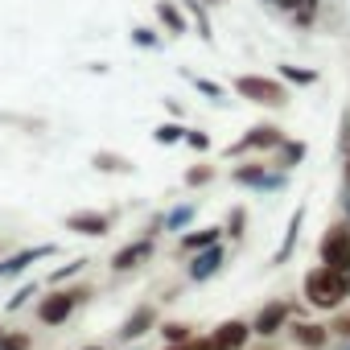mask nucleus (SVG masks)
Returning a JSON list of instances; mask_svg holds the SVG:
<instances>
[{"label": "nucleus", "mask_w": 350, "mask_h": 350, "mask_svg": "<svg viewBox=\"0 0 350 350\" xmlns=\"http://www.w3.org/2000/svg\"><path fill=\"white\" fill-rule=\"evenodd\" d=\"M264 5H268V0H264Z\"/></svg>", "instance_id": "a19ab883"}, {"label": "nucleus", "mask_w": 350, "mask_h": 350, "mask_svg": "<svg viewBox=\"0 0 350 350\" xmlns=\"http://www.w3.org/2000/svg\"><path fill=\"white\" fill-rule=\"evenodd\" d=\"M317 252H321V264H325V268H334V272L346 276V272H350V227H342V223L329 227V231L321 235V247H317Z\"/></svg>", "instance_id": "423d86ee"}, {"label": "nucleus", "mask_w": 350, "mask_h": 350, "mask_svg": "<svg viewBox=\"0 0 350 350\" xmlns=\"http://www.w3.org/2000/svg\"><path fill=\"white\" fill-rule=\"evenodd\" d=\"M33 338L29 334H0V350H29Z\"/></svg>", "instance_id": "7c9ffc66"}, {"label": "nucleus", "mask_w": 350, "mask_h": 350, "mask_svg": "<svg viewBox=\"0 0 350 350\" xmlns=\"http://www.w3.org/2000/svg\"><path fill=\"white\" fill-rule=\"evenodd\" d=\"M288 313H293V305H284V301H272V305H264V309H260V317H256V325H252V334H260V338H272V334H280V325L288 321Z\"/></svg>", "instance_id": "ddd939ff"}, {"label": "nucleus", "mask_w": 350, "mask_h": 350, "mask_svg": "<svg viewBox=\"0 0 350 350\" xmlns=\"http://www.w3.org/2000/svg\"><path fill=\"white\" fill-rule=\"evenodd\" d=\"M301 223H305V206L293 211V219H288V227H284V239H280L272 264H288V256H293V247H297V235H301Z\"/></svg>", "instance_id": "dca6fc26"}, {"label": "nucleus", "mask_w": 350, "mask_h": 350, "mask_svg": "<svg viewBox=\"0 0 350 350\" xmlns=\"http://www.w3.org/2000/svg\"><path fill=\"white\" fill-rule=\"evenodd\" d=\"M182 136H186V128H182L178 120H169V124H161V128L152 132L157 144H182Z\"/></svg>", "instance_id": "b1692460"}, {"label": "nucleus", "mask_w": 350, "mask_h": 350, "mask_svg": "<svg viewBox=\"0 0 350 350\" xmlns=\"http://www.w3.org/2000/svg\"><path fill=\"white\" fill-rule=\"evenodd\" d=\"M87 297H91V288H54L50 297L38 301V317H42L46 325H62V321L75 313V305H83Z\"/></svg>", "instance_id": "20e7f679"}, {"label": "nucleus", "mask_w": 350, "mask_h": 350, "mask_svg": "<svg viewBox=\"0 0 350 350\" xmlns=\"http://www.w3.org/2000/svg\"><path fill=\"white\" fill-rule=\"evenodd\" d=\"M334 329H338V334H342V338H350V313H342V317H338V321H334Z\"/></svg>", "instance_id": "c9c22d12"}, {"label": "nucleus", "mask_w": 350, "mask_h": 350, "mask_svg": "<svg viewBox=\"0 0 350 350\" xmlns=\"http://www.w3.org/2000/svg\"><path fill=\"white\" fill-rule=\"evenodd\" d=\"M202 5H206V9H219V5H227V0H202Z\"/></svg>", "instance_id": "4c0bfd02"}, {"label": "nucleus", "mask_w": 350, "mask_h": 350, "mask_svg": "<svg viewBox=\"0 0 350 350\" xmlns=\"http://www.w3.org/2000/svg\"><path fill=\"white\" fill-rule=\"evenodd\" d=\"M288 334H293V342H301L305 350H321V346L329 342V334H325L321 325H313V321H297Z\"/></svg>", "instance_id": "6ab92c4d"}, {"label": "nucleus", "mask_w": 350, "mask_h": 350, "mask_svg": "<svg viewBox=\"0 0 350 350\" xmlns=\"http://www.w3.org/2000/svg\"><path fill=\"white\" fill-rule=\"evenodd\" d=\"M182 75H186V79L194 83V91H198V95H206L211 103H227V91H223L215 79H202V75H190V70H182Z\"/></svg>", "instance_id": "4be33fe9"}, {"label": "nucleus", "mask_w": 350, "mask_h": 350, "mask_svg": "<svg viewBox=\"0 0 350 350\" xmlns=\"http://www.w3.org/2000/svg\"><path fill=\"white\" fill-rule=\"evenodd\" d=\"M152 325H157V305H136V309L128 313V321L120 325V342H136V338H144Z\"/></svg>", "instance_id": "f8f14e48"}, {"label": "nucleus", "mask_w": 350, "mask_h": 350, "mask_svg": "<svg viewBox=\"0 0 350 350\" xmlns=\"http://www.w3.org/2000/svg\"><path fill=\"white\" fill-rule=\"evenodd\" d=\"M66 231L103 239V235L111 231V215H103V211H75V215H66Z\"/></svg>", "instance_id": "6e6552de"}, {"label": "nucleus", "mask_w": 350, "mask_h": 350, "mask_svg": "<svg viewBox=\"0 0 350 350\" xmlns=\"http://www.w3.org/2000/svg\"><path fill=\"white\" fill-rule=\"evenodd\" d=\"M231 182L247 186V190H260V194H276V190L288 186V173L272 169V165H239V169H231Z\"/></svg>", "instance_id": "7ed1b4c3"}, {"label": "nucleus", "mask_w": 350, "mask_h": 350, "mask_svg": "<svg viewBox=\"0 0 350 350\" xmlns=\"http://www.w3.org/2000/svg\"><path fill=\"white\" fill-rule=\"evenodd\" d=\"M342 152H350V111L342 116Z\"/></svg>", "instance_id": "f704fd0d"}, {"label": "nucleus", "mask_w": 350, "mask_h": 350, "mask_svg": "<svg viewBox=\"0 0 350 350\" xmlns=\"http://www.w3.org/2000/svg\"><path fill=\"white\" fill-rule=\"evenodd\" d=\"M83 350H103V346H83Z\"/></svg>", "instance_id": "58836bf2"}, {"label": "nucleus", "mask_w": 350, "mask_h": 350, "mask_svg": "<svg viewBox=\"0 0 350 350\" xmlns=\"http://www.w3.org/2000/svg\"><path fill=\"white\" fill-rule=\"evenodd\" d=\"M223 260H227V252H223V243H211V247H202V252H194V260H190V280L194 284H202V280H211L219 268H223Z\"/></svg>", "instance_id": "9d476101"}, {"label": "nucleus", "mask_w": 350, "mask_h": 350, "mask_svg": "<svg viewBox=\"0 0 350 350\" xmlns=\"http://www.w3.org/2000/svg\"><path fill=\"white\" fill-rule=\"evenodd\" d=\"M46 256H58V247H54V243H33V247H21V252L5 256V260H0V280H9V276H21V272H29V264L46 260Z\"/></svg>", "instance_id": "0eeeda50"}, {"label": "nucleus", "mask_w": 350, "mask_h": 350, "mask_svg": "<svg viewBox=\"0 0 350 350\" xmlns=\"http://www.w3.org/2000/svg\"><path fill=\"white\" fill-rule=\"evenodd\" d=\"M219 239H223V227H202V231L182 235V252L194 256V252H202V247H211V243H219Z\"/></svg>", "instance_id": "aec40b11"}, {"label": "nucleus", "mask_w": 350, "mask_h": 350, "mask_svg": "<svg viewBox=\"0 0 350 350\" xmlns=\"http://www.w3.org/2000/svg\"><path fill=\"white\" fill-rule=\"evenodd\" d=\"M161 334H165V342H169V346H178V342L194 338V329H190L186 321H169V325H161Z\"/></svg>", "instance_id": "cd10ccee"}, {"label": "nucleus", "mask_w": 350, "mask_h": 350, "mask_svg": "<svg viewBox=\"0 0 350 350\" xmlns=\"http://www.w3.org/2000/svg\"><path fill=\"white\" fill-rule=\"evenodd\" d=\"M211 182H215V165H194V169H186V186H190V190L211 186Z\"/></svg>", "instance_id": "a878e982"}, {"label": "nucleus", "mask_w": 350, "mask_h": 350, "mask_svg": "<svg viewBox=\"0 0 350 350\" xmlns=\"http://www.w3.org/2000/svg\"><path fill=\"white\" fill-rule=\"evenodd\" d=\"M178 5H182L186 21H194V25H198V38H202V42H215V25H211V13H206L202 0H178Z\"/></svg>", "instance_id": "f3484780"}, {"label": "nucleus", "mask_w": 350, "mask_h": 350, "mask_svg": "<svg viewBox=\"0 0 350 350\" xmlns=\"http://www.w3.org/2000/svg\"><path fill=\"white\" fill-rule=\"evenodd\" d=\"M280 79H284V83H297V87H313V83H317V70H301V66H280Z\"/></svg>", "instance_id": "bb28decb"}, {"label": "nucleus", "mask_w": 350, "mask_h": 350, "mask_svg": "<svg viewBox=\"0 0 350 350\" xmlns=\"http://www.w3.org/2000/svg\"><path fill=\"white\" fill-rule=\"evenodd\" d=\"M132 46H136V50H161V33L148 29V25H136V29H132Z\"/></svg>", "instance_id": "393cba45"}, {"label": "nucleus", "mask_w": 350, "mask_h": 350, "mask_svg": "<svg viewBox=\"0 0 350 350\" xmlns=\"http://www.w3.org/2000/svg\"><path fill=\"white\" fill-rule=\"evenodd\" d=\"M169 350H211V338H186V342H178V346H169Z\"/></svg>", "instance_id": "72a5a7b5"}, {"label": "nucleus", "mask_w": 350, "mask_h": 350, "mask_svg": "<svg viewBox=\"0 0 350 350\" xmlns=\"http://www.w3.org/2000/svg\"><path fill=\"white\" fill-rule=\"evenodd\" d=\"M29 297H38V284H21V288H17V293L9 297V305H5V309H9V313H17V309H21V305L29 301Z\"/></svg>", "instance_id": "473e14b6"}, {"label": "nucleus", "mask_w": 350, "mask_h": 350, "mask_svg": "<svg viewBox=\"0 0 350 350\" xmlns=\"http://www.w3.org/2000/svg\"><path fill=\"white\" fill-rule=\"evenodd\" d=\"M243 227H247V211H243V206H235V211L227 215V227H223V231H227L231 239H243Z\"/></svg>", "instance_id": "c85d7f7f"}, {"label": "nucleus", "mask_w": 350, "mask_h": 350, "mask_svg": "<svg viewBox=\"0 0 350 350\" xmlns=\"http://www.w3.org/2000/svg\"><path fill=\"white\" fill-rule=\"evenodd\" d=\"M157 21H161V29L165 33H173V38H182V33H190V21H186V13H182V5L178 0H157Z\"/></svg>", "instance_id": "4468645a"}, {"label": "nucleus", "mask_w": 350, "mask_h": 350, "mask_svg": "<svg viewBox=\"0 0 350 350\" xmlns=\"http://www.w3.org/2000/svg\"><path fill=\"white\" fill-rule=\"evenodd\" d=\"M346 297H350V293H346V276H342V272L317 264V268L305 276V301H309L313 309H338Z\"/></svg>", "instance_id": "f257e3e1"}, {"label": "nucleus", "mask_w": 350, "mask_h": 350, "mask_svg": "<svg viewBox=\"0 0 350 350\" xmlns=\"http://www.w3.org/2000/svg\"><path fill=\"white\" fill-rule=\"evenodd\" d=\"M284 140V132L276 124H252L235 144H227V157H243V152H272Z\"/></svg>", "instance_id": "39448f33"}, {"label": "nucleus", "mask_w": 350, "mask_h": 350, "mask_svg": "<svg viewBox=\"0 0 350 350\" xmlns=\"http://www.w3.org/2000/svg\"><path fill=\"white\" fill-rule=\"evenodd\" d=\"M247 338H252V325L231 317V321H223V325L211 334V350H243Z\"/></svg>", "instance_id": "9b49d317"}, {"label": "nucleus", "mask_w": 350, "mask_h": 350, "mask_svg": "<svg viewBox=\"0 0 350 350\" xmlns=\"http://www.w3.org/2000/svg\"><path fill=\"white\" fill-rule=\"evenodd\" d=\"M91 165H95L99 173H124V178H128V173H136V165H132L128 157H120V152H111V148H99V152L91 157Z\"/></svg>", "instance_id": "a211bd4d"}, {"label": "nucleus", "mask_w": 350, "mask_h": 350, "mask_svg": "<svg viewBox=\"0 0 350 350\" xmlns=\"http://www.w3.org/2000/svg\"><path fill=\"white\" fill-rule=\"evenodd\" d=\"M235 95L247 99V103H260V107H284V103H288L284 83L264 79V75H239V79H235Z\"/></svg>", "instance_id": "f03ea898"}, {"label": "nucleus", "mask_w": 350, "mask_h": 350, "mask_svg": "<svg viewBox=\"0 0 350 350\" xmlns=\"http://www.w3.org/2000/svg\"><path fill=\"white\" fill-rule=\"evenodd\" d=\"M346 206H350V152H346Z\"/></svg>", "instance_id": "e433bc0d"}, {"label": "nucleus", "mask_w": 350, "mask_h": 350, "mask_svg": "<svg viewBox=\"0 0 350 350\" xmlns=\"http://www.w3.org/2000/svg\"><path fill=\"white\" fill-rule=\"evenodd\" d=\"M83 264H87V260H70V264H62L58 272H50V284H62V280L79 276V272H83Z\"/></svg>", "instance_id": "2f4dec72"}, {"label": "nucleus", "mask_w": 350, "mask_h": 350, "mask_svg": "<svg viewBox=\"0 0 350 350\" xmlns=\"http://www.w3.org/2000/svg\"><path fill=\"white\" fill-rule=\"evenodd\" d=\"M182 144H190L194 152H206V148H211V136H206L202 128H186V136H182Z\"/></svg>", "instance_id": "c756f323"}, {"label": "nucleus", "mask_w": 350, "mask_h": 350, "mask_svg": "<svg viewBox=\"0 0 350 350\" xmlns=\"http://www.w3.org/2000/svg\"><path fill=\"white\" fill-rule=\"evenodd\" d=\"M305 152H309V148H305V140H288V136H284V140L272 148V169H284V173H288L293 165H301V161H305Z\"/></svg>", "instance_id": "2eb2a0df"}, {"label": "nucleus", "mask_w": 350, "mask_h": 350, "mask_svg": "<svg viewBox=\"0 0 350 350\" xmlns=\"http://www.w3.org/2000/svg\"><path fill=\"white\" fill-rule=\"evenodd\" d=\"M152 252H157V239L144 235V239H136V243H128V247H120V252L111 256V272H132V268H140L144 260H152Z\"/></svg>", "instance_id": "1a4fd4ad"}, {"label": "nucleus", "mask_w": 350, "mask_h": 350, "mask_svg": "<svg viewBox=\"0 0 350 350\" xmlns=\"http://www.w3.org/2000/svg\"><path fill=\"white\" fill-rule=\"evenodd\" d=\"M0 334H5V329H0Z\"/></svg>", "instance_id": "ea45409f"}, {"label": "nucleus", "mask_w": 350, "mask_h": 350, "mask_svg": "<svg viewBox=\"0 0 350 350\" xmlns=\"http://www.w3.org/2000/svg\"><path fill=\"white\" fill-rule=\"evenodd\" d=\"M317 9H321V0H301L297 13H288V21H293L297 29H309V25L317 21Z\"/></svg>", "instance_id": "5701e85b"}, {"label": "nucleus", "mask_w": 350, "mask_h": 350, "mask_svg": "<svg viewBox=\"0 0 350 350\" xmlns=\"http://www.w3.org/2000/svg\"><path fill=\"white\" fill-rule=\"evenodd\" d=\"M194 215H198V206H194V202H186V206H173L169 215H161V227H165V231H186V227L194 223Z\"/></svg>", "instance_id": "412c9836"}]
</instances>
